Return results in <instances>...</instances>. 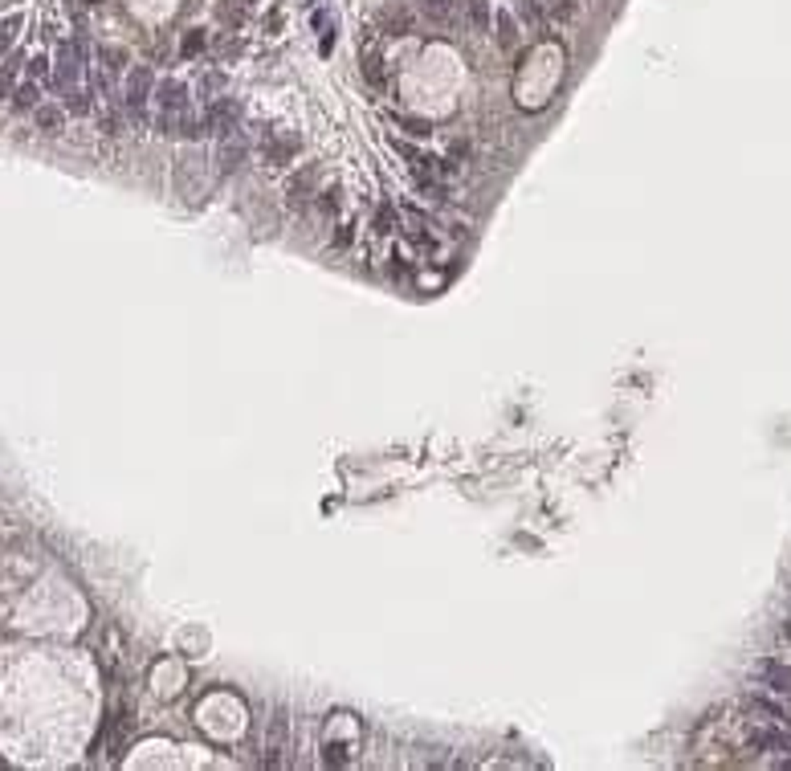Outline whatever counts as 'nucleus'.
<instances>
[{"label":"nucleus","mask_w":791,"mask_h":771,"mask_svg":"<svg viewBox=\"0 0 791 771\" xmlns=\"http://www.w3.org/2000/svg\"><path fill=\"white\" fill-rule=\"evenodd\" d=\"M147 94H151V70H147V66H135L131 78H127V110H131L139 123H143V115H147Z\"/></svg>","instance_id":"1"},{"label":"nucleus","mask_w":791,"mask_h":771,"mask_svg":"<svg viewBox=\"0 0 791 771\" xmlns=\"http://www.w3.org/2000/svg\"><path fill=\"white\" fill-rule=\"evenodd\" d=\"M204 135L208 131H233V123H237V102L233 98H217V102H208V110H204Z\"/></svg>","instance_id":"2"},{"label":"nucleus","mask_w":791,"mask_h":771,"mask_svg":"<svg viewBox=\"0 0 791 771\" xmlns=\"http://www.w3.org/2000/svg\"><path fill=\"white\" fill-rule=\"evenodd\" d=\"M78 74H82V46L78 41L61 46V53H57V82L70 86V82H78Z\"/></svg>","instance_id":"3"},{"label":"nucleus","mask_w":791,"mask_h":771,"mask_svg":"<svg viewBox=\"0 0 791 771\" xmlns=\"http://www.w3.org/2000/svg\"><path fill=\"white\" fill-rule=\"evenodd\" d=\"M155 98H159V115H184V110H188V98H184V86H179L176 78H168V82H159V90H155Z\"/></svg>","instance_id":"4"},{"label":"nucleus","mask_w":791,"mask_h":771,"mask_svg":"<svg viewBox=\"0 0 791 771\" xmlns=\"http://www.w3.org/2000/svg\"><path fill=\"white\" fill-rule=\"evenodd\" d=\"M759 678L767 681L775 694H791V665H779V661H763V665H759Z\"/></svg>","instance_id":"5"},{"label":"nucleus","mask_w":791,"mask_h":771,"mask_svg":"<svg viewBox=\"0 0 791 771\" xmlns=\"http://www.w3.org/2000/svg\"><path fill=\"white\" fill-rule=\"evenodd\" d=\"M380 25H384V33L404 37V33H412V12H408V8H384V12H380Z\"/></svg>","instance_id":"6"},{"label":"nucleus","mask_w":791,"mask_h":771,"mask_svg":"<svg viewBox=\"0 0 791 771\" xmlns=\"http://www.w3.org/2000/svg\"><path fill=\"white\" fill-rule=\"evenodd\" d=\"M489 0H465V25L473 33H489Z\"/></svg>","instance_id":"7"},{"label":"nucleus","mask_w":791,"mask_h":771,"mask_svg":"<svg viewBox=\"0 0 791 771\" xmlns=\"http://www.w3.org/2000/svg\"><path fill=\"white\" fill-rule=\"evenodd\" d=\"M457 8H461V0H424V12H429V21H437V25H453V21H457Z\"/></svg>","instance_id":"8"},{"label":"nucleus","mask_w":791,"mask_h":771,"mask_svg":"<svg viewBox=\"0 0 791 771\" xmlns=\"http://www.w3.org/2000/svg\"><path fill=\"white\" fill-rule=\"evenodd\" d=\"M25 66V57L21 53H12L4 66H0V98H12V86H17V70Z\"/></svg>","instance_id":"9"},{"label":"nucleus","mask_w":791,"mask_h":771,"mask_svg":"<svg viewBox=\"0 0 791 771\" xmlns=\"http://www.w3.org/2000/svg\"><path fill=\"white\" fill-rule=\"evenodd\" d=\"M241 159H245V139H224V147H220L224 172H228V168H241Z\"/></svg>","instance_id":"10"},{"label":"nucleus","mask_w":791,"mask_h":771,"mask_svg":"<svg viewBox=\"0 0 791 771\" xmlns=\"http://www.w3.org/2000/svg\"><path fill=\"white\" fill-rule=\"evenodd\" d=\"M37 98H41L37 82H25L21 90H12V106H17V110H37V106H41Z\"/></svg>","instance_id":"11"},{"label":"nucleus","mask_w":791,"mask_h":771,"mask_svg":"<svg viewBox=\"0 0 791 771\" xmlns=\"http://www.w3.org/2000/svg\"><path fill=\"white\" fill-rule=\"evenodd\" d=\"M33 115H37V127H41V131H49V135L61 131V110H57V106H37Z\"/></svg>","instance_id":"12"},{"label":"nucleus","mask_w":791,"mask_h":771,"mask_svg":"<svg viewBox=\"0 0 791 771\" xmlns=\"http://www.w3.org/2000/svg\"><path fill=\"white\" fill-rule=\"evenodd\" d=\"M498 46L502 49H514L518 46V33H514V21L506 12H498Z\"/></svg>","instance_id":"13"},{"label":"nucleus","mask_w":791,"mask_h":771,"mask_svg":"<svg viewBox=\"0 0 791 771\" xmlns=\"http://www.w3.org/2000/svg\"><path fill=\"white\" fill-rule=\"evenodd\" d=\"M17 33H21V17H4V21H0V53L12 49Z\"/></svg>","instance_id":"14"},{"label":"nucleus","mask_w":791,"mask_h":771,"mask_svg":"<svg viewBox=\"0 0 791 771\" xmlns=\"http://www.w3.org/2000/svg\"><path fill=\"white\" fill-rule=\"evenodd\" d=\"M392 225H396V204L384 200V204L375 208V233H392Z\"/></svg>","instance_id":"15"},{"label":"nucleus","mask_w":791,"mask_h":771,"mask_svg":"<svg viewBox=\"0 0 791 771\" xmlns=\"http://www.w3.org/2000/svg\"><path fill=\"white\" fill-rule=\"evenodd\" d=\"M363 74H367V82H371L375 90L388 82V78H384V61H380V57H367V61H363Z\"/></svg>","instance_id":"16"},{"label":"nucleus","mask_w":791,"mask_h":771,"mask_svg":"<svg viewBox=\"0 0 791 771\" xmlns=\"http://www.w3.org/2000/svg\"><path fill=\"white\" fill-rule=\"evenodd\" d=\"M200 49H204V33H200V29H188V33H184V46H179V53H184V57H196Z\"/></svg>","instance_id":"17"},{"label":"nucleus","mask_w":791,"mask_h":771,"mask_svg":"<svg viewBox=\"0 0 791 771\" xmlns=\"http://www.w3.org/2000/svg\"><path fill=\"white\" fill-rule=\"evenodd\" d=\"M518 12H523L527 25H543V4L538 0H518Z\"/></svg>","instance_id":"18"},{"label":"nucleus","mask_w":791,"mask_h":771,"mask_svg":"<svg viewBox=\"0 0 791 771\" xmlns=\"http://www.w3.org/2000/svg\"><path fill=\"white\" fill-rule=\"evenodd\" d=\"M538 4H543L551 17H563V21H567V17L575 12V0H538Z\"/></svg>","instance_id":"19"},{"label":"nucleus","mask_w":791,"mask_h":771,"mask_svg":"<svg viewBox=\"0 0 791 771\" xmlns=\"http://www.w3.org/2000/svg\"><path fill=\"white\" fill-rule=\"evenodd\" d=\"M45 66H49L45 57H29V61H25V70H29V78H33V82H45V78H49V70H45Z\"/></svg>","instance_id":"20"},{"label":"nucleus","mask_w":791,"mask_h":771,"mask_svg":"<svg viewBox=\"0 0 791 771\" xmlns=\"http://www.w3.org/2000/svg\"><path fill=\"white\" fill-rule=\"evenodd\" d=\"M404 127H408V135H416V139H424L433 127L429 123H420V119H404Z\"/></svg>","instance_id":"21"},{"label":"nucleus","mask_w":791,"mask_h":771,"mask_svg":"<svg viewBox=\"0 0 791 771\" xmlns=\"http://www.w3.org/2000/svg\"><path fill=\"white\" fill-rule=\"evenodd\" d=\"M70 110H74V115H86V110H90V102H86V94H82V90L70 94Z\"/></svg>","instance_id":"22"},{"label":"nucleus","mask_w":791,"mask_h":771,"mask_svg":"<svg viewBox=\"0 0 791 771\" xmlns=\"http://www.w3.org/2000/svg\"><path fill=\"white\" fill-rule=\"evenodd\" d=\"M102 131H106V135H123V123H119V115H102Z\"/></svg>","instance_id":"23"},{"label":"nucleus","mask_w":791,"mask_h":771,"mask_svg":"<svg viewBox=\"0 0 791 771\" xmlns=\"http://www.w3.org/2000/svg\"><path fill=\"white\" fill-rule=\"evenodd\" d=\"M318 204H322V213H335L339 208V192H318Z\"/></svg>","instance_id":"24"},{"label":"nucleus","mask_w":791,"mask_h":771,"mask_svg":"<svg viewBox=\"0 0 791 771\" xmlns=\"http://www.w3.org/2000/svg\"><path fill=\"white\" fill-rule=\"evenodd\" d=\"M351 245V225H339V233H335V249H347Z\"/></svg>","instance_id":"25"},{"label":"nucleus","mask_w":791,"mask_h":771,"mask_svg":"<svg viewBox=\"0 0 791 771\" xmlns=\"http://www.w3.org/2000/svg\"><path fill=\"white\" fill-rule=\"evenodd\" d=\"M217 86H220V74H208V78L200 82V94H213Z\"/></svg>","instance_id":"26"},{"label":"nucleus","mask_w":791,"mask_h":771,"mask_svg":"<svg viewBox=\"0 0 791 771\" xmlns=\"http://www.w3.org/2000/svg\"><path fill=\"white\" fill-rule=\"evenodd\" d=\"M783 636H788V641H791V625H783Z\"/></svg>","instance_id":"27"}]
</instances>
